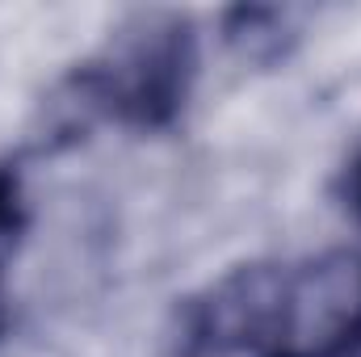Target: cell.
<instances>
[{
	"instance_id": "obj_1",
	"label": "cell",
	"mask_w": 361,
	"mask_h": 357,
	"mask_svg": "<svg viewBox=\"0 0 361 357\" xmlns=\"http://www.w3.org/2000/svg\"><path fill=\"white\" fill-rule=\"evenodd\" d=\"M180 357H302L298 273L244 269L197 303Z\"/></svg>"
}]
</instances>
